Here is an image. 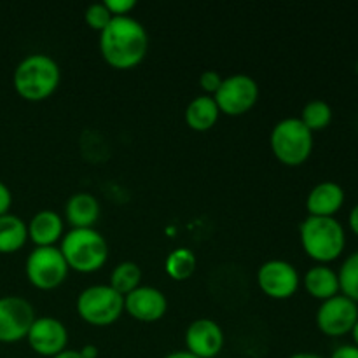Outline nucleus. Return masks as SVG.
Instances as JSON below:
<instances>
[{"label":"nucleus","mask_w":358,"mask_h":358,"mask_svg":"<svg viewBox=\"0 0 358 358\" xmlns=\"http://www.w3.org/2000/svg\"><path fill=\"white\" fill-rule=\"evenodd\" d=\"M149 51V35L143 24L131 16H114L100 31V52L114 69L140 65Z\"/></svg>","instance_id":"obj_1"},{"label":"nucleus","mask_w":358,"mask_h":358,"mask_svg":"<svg viewBox=\"0 0 358 358\" xmlns=\"http://www.w3.org/2000/svg\"><path fill=\"white\" fill-rule=\"evenodd\" d=\"M59 79L58 63L44 52L24 56L13 73L14 90L27 101H42L51 96L58 90Z\"/></svg>","instance_id":"obj_2"},{"label":"nucleus","mask_w":358,"mask_h":358,"mask_svg":"<svg viewBox=\"0 0 358 358\" xmlns=\"http://www.w3.org/2000/svg\"><path fill=\"white\" fill-rule=\"evenodd\" d=\"M301 245L308 257L318 264H329L343 255L346 248V233L336 217H311L299 226Z\"/></svg>","instance_id":"obj_3"},{"label":"nucleus","mask_w":358,"mask_h":358,"mask_svg":"<svg viewBox=\"0 0 358 358\" xmlns=\"http://www.w3.org/2000/svg\"><path fill=\"white\" fill-rule=\"evenodd\" d=\"M62 250L70 269L79 273H94L105 266L108 259V243L101 233L93 227L70 229L62 238Z\"/></svg>","instance_id":"obj_4"},{"label":"nucleus","mask_w":358,"mask_h":358,"mask_svg":"<svg viewBox=\"0 0 358 358\" xmlns=\"http://www.w3.org/2000/svg\"><path fill=\"white\" fill-rule=\"evenodd\" d=\"M269 143L276 159L289 166H299L311 156L313 133L299 117H285L275 124Z\"/></svg>","instance_id":"obj_5"},{"label":"nucleus","mask_w":358,"mask_h":358,"mask_svg":"<svg viewBox=\"0 0 358 358\" xmlns=\"http://www.w3.org/2000/svg\"><path fill=\"white\" fill-rule=\"evenodd\" d=\"M124 311V297L110 285H91L77 297V313L84 322L105 327L117 322Z\"/></svg>","instance_id":"obj_6"},{"label":"nucleus","mask_w":358,"mask_h":358,"mask_svg":"<svg viewBox=\"0 0 358 358\" xmlns=\"http://www.w3.org/2000/svg\"><path fill=\"white\" fill-rule=\"evenodd\" d=\"M69 264L56 247H37L30 252L24 264L28 280L41 290H52L69 276Z\"/></svg>","instance_id":"obj_7"},{"label":"nucleus","mask_w":358,"mask_h":358,"mask_svg":"<svg viewBox=\"0 0 358 358\" xmlns=\"http://www.w3.org/2000/svg\"><path fill=\"white\" fill-rule=\"evenodd\" d=\"M259 98V86L247 73H234L222 79L219 91L213 94L217 107L227 115L247 114Z\"/></svg>","instance_id":"obj_8"},{"label":"nucleus","mask_w":358,"mask_h":358,"mask_svg":"<svg viewBox=\"0 0 358 358\" xmlns=\"http://www.w3.org/2000/svg\"><path fill=\"white\" fill-rule=\"evenodd\" d=\"M358 320V304L343 294L324 301L317 311V327L329 338H341L352 332Z\"/></svg>","instance_id":"obj_9"},{"label":"nucleus","mask_w":358,"mask_h":358,"mask_svg":"<svg viewBox=\"0 0 358 358\" xmlns=\"http://www.w3.org/2000/svg\"><path fill=\"white\" fill-rule=\"evenodd\" d=\"M34 306L17 296L0 297V343H17L27 339L35 320Z\"/></svg>","instance_id":"obj_10"},{"label":"nucleus","mask_w":358,"mask_h":358,"mask_svg":"<svg viewBox=\"0 0 358 358\" xmlns=\"http://www.w3.org/2000/svg\"><path fill=\"white\" fill-rule=\"evenodd\" d=\"M299 273L290 262L273 259L264 262L257 271V283L271 299H289L299 289Z\"/></svg>","instance_id":"obj_11"},{"label":"nucleus","mask_w":358,"mask_h":358,"mask_svg":"<svg viewBox=\"0 0 358 358\" xmlns=\"http://www.w3.org/2000/svg\"><path fill=\"white\" fill-rule=\"evenodd\" d=\"M27 341L37 355L52 358L66 350L69 331L58 318L38 317L35 318L28 331Z\"/></svg>","instance_id":"obj_12"},{"label":"nucleus","mask_w":358,"mask_h":358,"mask_svg":"<svg viewBox=\"0 0 358 358\" xmlns=\"http://www.w3.org/2000/svg\"><path fill=\"white\" fill-rule=\"evenodd\" d=\"M185 348L198 358H215L224 348V332L210 318L194 320L185 331Z\"/></svg>","instance_id":"obj_13"},{"label":"nucleus","mask_w":358,"mask_h":358,"mask_svg":"<svg viewBox=\"0 0 358 358\" xmlns=\"http://www.w3.org/2000/svg\"><path fill=\"white\" fill-rule=\"evenodd\" d=\"M124 310L140 322H157L168 310L166 296L156 287H142L124 296Z\"/></svg>","instance_id":"obj_14"},{"label":"nucleus","mask_w":358,"mask_h":358,"mask_svg":"<svg viewBox=\"0 0 358 358\" xmlns=\"http://www.w3.org/2000/svg\"><path fill=\"white\" fill-rule=\"evenodd\" d=\"M345 189L338 182H320L308 194L306 210L311 217H334L345 205Z\"/></svg>","instance_id":"obj_15"},{"label":"nucleus","mask_w":358,"mask_h":358,"mask_svg":"<svg viewBox=\"0 0 358 358\" xmlns=\"http://www.w3.org/2000/svg\"><path fill=\"white\" fill-rule=\"evenodd\" d=\"M28 227V238L37 247H55L56 241L63 238V219L52 210H41L31 217Z\"/></svg>","instance_id":"obj_16"},{"label":"nucleus","mask_w":358,"mask_h":358,"mask_svg":"<svg viewBox=\"0 0 358 358\" xmlns=\"http://www.w3.org/2000/svg\"><path fill=\"white\" fill-rule=\"evenodd\" d=\"M65 217L72 229L93 227L100 217V203L90 192H76L66 199Z\"/></svg>","instance_id":"obj_17"},{"label":"nucleus","mask_w":358,"mask_h":358,"mask_svg":"<svg viewBox=\"0 0 358 358\" xmlns=\"http://www.w3.org/2000/svg\"><path fill=\"white\" fill-rule=\"evenodd\" d=\"M304 289L311 297L318 301H327L339 294L338 273L327 264H318L308 269L304 275Z\"/></svg>","instance_id":"obj_18"},{"label":"nucleus","mask_w":358,"mask_h":358,"mask_svg":"<svg viewBox=\"0 0 358 358\" xmlns=\"http://www.w3.org/2000/svg\"><path fill=\"white\" fill-rule=\"evenodd\" d=\"M219 115V107L210 94L196 96L194 100L189 101L187 108H185V122L194 131H208L210 128L215 126Z\"/></svg>","instance_id":"obj_19"},{"label":"nucleus","mask_w":358,"mask_h":358,"mask_svg":"<svg viewBox=\"0 0 358 358\" xmlns=\"http://www.w3.org/2000/svg\"><path fill=\"white\" fill-rule=\"evenodd\" d=\"M28 240V227L23 219L13 213L0 215V254H14Z\"/></svg>","instance_id":"obj_20"},{"label":"nucleus","mask_w":358,"mask_h":358,"mask_svg":"<svg viewBox=\"0 0 358 358\" xmlns=\"http://www.w3.org/2000/svg\"><path fill=\"white\" fill-rule=\"evenodd\" d=\"M164 269L171 280H187L196 269V255L189 248L180 247L171 250L164 259Z\"/></svg>","instance_id":"obj_21"},{"label":"nucleus","mask_w":358,"mask_h":358,"mask_svg":"<svg viewBox=\"0 0 358 358\" xmlns=\"http://www.w3.org/2000/svg\"><path fill=\"white\" fill-rule=\"evenodd\" d=\"M142 282V271L131 261H124L114 268L110 275V287L122 297L128 296L135 289H138Z\"/></svg>","instance_id":"obj_22"},{"label":"nucleus","mask_w":358,"mask_h":358,"mask_svg":"<svg viewBox=\"0 0 358 358\" xmlns=\"http://www.w3.org/2000/svg\"><path fill=\"white\" fill-rule=\"evenodd\" d=\"M299 119L311 133L322 131L332 122V107L324 100H311L303 107Z\"/></svg>","instance_id":"obj_23"},{"label":"nucleus","mask_w":358,"mask_h":358,"mask_svg":"<svg viewBox=\"0 0 358 358\" xmlns=\"http://www.w3.org/2000/svg\"><path fill=\"white\" fill-rule=\"evenodd\" d=\"M339 292L358 304V250L345 259L338 271Z\"/></svg>","instance_id":"obj_24"},{"label":"nucleus","mask_w":358,"mask_h":358,"mask_svg":"<svg viewBox=\"0 0 358 358\" xmlns=\"http://www.w3.org/2000/svg\"><path fill=\"white\" fill-rule=\"evenodd\" d=\"M112 13L107 9L103 2H98V3H91L90 7L86 9L84 13V20H86L87 27L93 28V30L101 31L108 23L112 21Z\"/></svg>","instance_id":"obj_25"},{"label":"nucleus","mask_w":358,"mask_h":358,"mask_svg":"<svg viewBox=\"0 0 358 358\" xmlns=\"http://www.w3.org/2000/svg\"><path fill=\"white\" fill-rule=\"evenodd\" d=\"M220 84H222V77H220V73L217 72V70H205V72L201 73V77H199V86H201V90L206 91L210 96L219 91Z\"/></svg>","instance_id":"obj_26"},{"label":"nucleus","mask_w":358,"mask_h":358,"mask_svg":"<svg viewBox=\"0 0 358 358\" xmlns=\"http://www.w3.org/2000/svg\"><path fill=\"white\" fill-rule=\"evenodd\" d=\"M105 6L112 16H128L129 10L136 6L135 0H105Z\"/></svg>","instance_id":"obj_27"},{"label":"nucleus","mask_w":358,"mask_h":358,"mask_svg":"<svg viewBox=\"0 0 358 358\" xmlns=\"http://www.w3.org/2000/svg\"><path fill=\"white\" fill-rule=\"evenodd\" d=\"M10 205H13V192H10V189L0 180V215L9 213Z\"/></svg>","instance_id":"obj_28"},{"label":"nucleus","mask_w":358,"mask_h":358,"mask_svg":"<svg viewBox=\"0 0 358 358\" xmlns=\"http://www.w3.org/2000/svg\"><path fill=\"white\" fill-rule=\"evenodd\" d=\"M331 358H358V348L355 345H341L332 352Z\"/></svg>","instance_id":"obj_29"},{"label":"nucleus","mask_w":358,"mask_h":358,"mask_svg":"<svg viewBox=\"0 0 358 358\" xmlns=\"http://www.w3.org/2000/svg\"><path fill=\"white\" fill-rule=\"evenodd\" d=\"M348 224H350V229L353 231V234H357V236H358V203L355 206H353L352 212H350Z\"/></svg>","instance_id":"obj_30"},{"label":"nucleus","mask_w":358,"mask_h":358,"mask_svg":"<svg viewBox=\"0 0 358 358\" xmlns=\"http://www.w3.org/2000/svg\"><path fill=\"white\" fill-rule=\"evenodd\" d=\"M80 355L84 358H96L98 357V348L94 345H86L80 350Z\"/></svg>","instance_id":"obj_31"},{"label":"nucleus","mask_w":358,"mask_h":358,"mask_svg":"<svg viewBox=\"0 0 358 358\" xmlns=\"http://www.w3.org/2000/svg\"><path fill=\"white\" fill-rule=\"evenodd\" d=\"M52 358H84V357L80 355V352H77V350H65V352H62L59 355Z\"/></svg>","instance_id":"obj_32"},{"label":"nucleus","mask_w":358,"mask_h":358,"mask_svg":"<svg viewBox=\"0 0 358 358\" xmlns=\"http://www.w3.org/2000/svg\"><path fill=\"white\" fill-rule=\"evenodd\" d=\"M164 358H198L194 357L192 353H189L187 350H182V352H173V353H168Z\"/></svg>","instance_id":"obj_33"},{"label":"nucleus","mask_w":358,"mask_h":358,"mask_svg":"<svg viewBox=\"0 0 358 358\" xmlns=\"http://www.w3.org/2000/svg\"><path fill=\"white\" fill-rule=\"evenodd\" d=\"M289 358H324V357L317 355V353H310V352H299V353H294V355H290Z\"/></svg>","instance_id":"obj_34"},{"label":"nucleus","mask_w":358,"mask_h":358,"mask_svg":"<svg viewBox=\"0 0 358 358\" xmlns=\"http://www.w3.org/2000/svg\"><path fill=\"white\" fill-rule=\"evenodd\" d=\"M350 334H352V338H353V345H355L358 348V320H357L355 327L352 329V332H350Z\"/></svg>","instance_id":"obj_35"}]
</instances>
